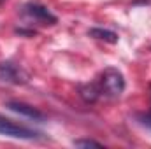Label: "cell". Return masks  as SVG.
Listing matches in <instances>:
<instances>
[{"label": "cell", "instance_id": "obj_1", "mask_svg": "<svg viewBox=\"0 0 151 149\" xmlns=\"http://www.w3.org/2000/svg\"><path fill=\"white\" fill-rule=\"evenodd\" d=\"M97 84H99L102 95H106V97H119L123 93V90H125V77L118 69L107 67L100 74Z\"/></svg>", "mask_w": 151, "mask_h": 149}, {"label": "cell", "instance_id": "obj_2", "mask_svg": "<svg viewBox=\"0 0 151 149\" xmlns=\"http://www.w3.org/2000/svg\"><path fill=\"white\" fill-rule=\"evenodd\" d=\"M0 135L2 137H11V139H21V140H34L39 139L40 133L35 130H30L23 125H18L4 116H0Z\"/></svg>", "mask_w": 151, "mask_h": 149}, {"label": "cell", "instance_id": "obj_3", "mask_svg": "<svg viewBox=\"0 0 151 149\" xmlns=\"http://www.w3.org/2000/svg\"><path fill=\"white\" fill-rule=\"evenodd\" d=\"M0 81L9 84H25L28 81V72L14 62H0Z\"/></svg>", "mask_w": 151, "mask_h": 149}, {"label": "cell", "instance_id": "obj_4", "mask_svg": "<svg viewBox=\"0 0 151 149\" xmlns=\"http://www.w3.org/2000/svg\"><path fill=\"white\" fill-rule=\"evenodd\" d=\"M23 16L37 21L40 25H55L56 23V16H53L44 5H37V4H27L23 7Z\"/></svg>", "mask_w": 151, "mask_h": 149}, {"label": "cell", "instance_id": "obj_5", "mask_svg": "<svg viewBox=\"0 0 151 149\" xmlns=\"http://www.w3.org/2000/svg\"><path fill=\"white\" fill-rule=\"evenodd\" d=\"M5 107L11 109L12 112H18V114H21V116L28 117V119H34V121H44V119H46V116L39 111V109H35L34 105L23 104V102H7Z\"/></svg>", "mask_w": 151, "mask_h": 149}, {"label": "cell", "instance_id": "obj_6", "mask_svg": "<svg viewBox=\"0 0 151 149\" xmlns=\"http://www.w3.org/2000/svg\"><path fill=\"white\" fill-rule=\"evenodd\" d=\"M79 91H81V97H83L86 102H95V100H99V98L102 97L100 88H99V84H97V82L83 84V86L79 88Z\"/></svg>", "mask_w": 151, "mask_h": 149}, {"label": "cell", "instance_id": "obj_7", "mask_svg": "<svg viewBox=\"0 0 151 149\" xmlns=\"http://www.w3.org/2000/svg\"><path fill=\"white\" fill-rule=\"evenodd\" d=\"M90 37H95L99 39V40H106V42H109V44H114V42H118V35L111 32V30H104V28H91L90 32Z\"/></svg>", "mask_w": 151, "mask_h": 149}, {"label": "cell", "instance_id": "obj_8", "mask_svg": "<svg viewBox=\"0 0 151 149\" xmlns=\"http://www.w3.org/2000/svg\"><path fill=\"white\" fill-rule=\"evenodd\" d=\"M76 148H102V144L95 142V140H90V139H79V140H74Z\"/></svg>", "mask_w": 151, "mask_h": 149}, {"label": "cell", "instance_id": "obj_9", "mask_svg": "<svg viewBox=\"0 0 151 149\" xmlns=\"http://www.w3.org/2000/svg\"><path fill=\"white\" fill-rule=\"evenodd\" d=\"M139 119H141V123H142L144 126L151 128V112L150 114H142V116H139Z\"/></svg>", "mask_w": 151, "mask_h": 149}, {"label": "cell", "instance_id": "obj_10", "mask_svg": "<svg viewBox=\"0 0 151 149\" xmlns=\"http://www.w3.org/2000/svg\"><path fill=\"white\" fill-rule=\"evenodd\" d=\"M2 2H4V0H0V4H2Z\"/></svg>", "mask_w": 151, "mask_h": 149}]
</instances>
